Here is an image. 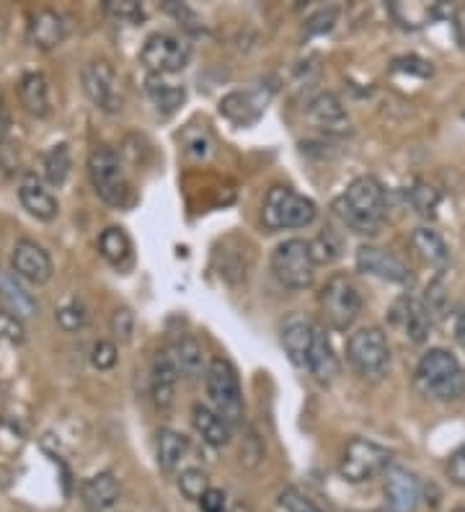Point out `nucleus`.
<instances>
[{
	"mask_svg": "<svg viewBox=\"0 0 465 512\" xmlns=\"http://www.w3.org/2000/svg\"><path fill=\"white\" fill-rule=\"evenodd\" d=\"M334 210L344 225L354 233L375 236L385 220V189L375 176H357L341 197L334 200Z\"/></svg>",
	"mask_w": 465,
	"mask_h": 512,
	"instance_id": "f257e3e1",
	"label": "nucleus"
},
{
	"mask_svg": "<svg viewBox=\"0 0 465 512\" xmlns=\"http://www.w3.org/2000/svg\"><path fill=\"white\" fill-rule=\"evenodd\" d=\"M416 386L434 401H458L465 396V370L447 350H429L416 365Z\"/></svg>",
	"mask_w": 465,
	"mask_h": 512,
	"instance_id": "f03ea898",
	"label": "nucleus"
},
{
	"mask_svg": "<svg viewBox=\"0 0 465 512\" xmlns=\"http://www.w3.org/2000/svg\"><path fill=\"white\" fill-rule=\"evenodd\" d=\"M205 391L212 409H215V412L220 414L228 425L236 427L243 419V391H241V381H238L236 368H233L230 360H225V357H215V360L207 365Z\"/></svg>",
	"mask_w": 465,
	"mask_h": 512,
	"instance_id": "7ed1b4c3",
	"label": "nucleus"
},
{
	"mask_svg": "<svg viewBox=\"0 0 465 512\" xmlns=\"http://www.w3.org/2000/svg\"><path fill=\"white\" fill-rule=\"evenodd\" d=\"M88 176L101 200L112 207H127L132 202V187L124 176L122 161L112 148H93L88 156Z\"/></svg>",
	"mask_w": 465,
	"mask_h": 512,
	"instance_id": "20e7f679",
	"label": "nucleus"
},
{
	"mask_svg": "<svg viewBox=\"0 0 465 512\" xmlns=\"http://www.w3.org/2000/svg\"><path fill=\"white\" fill-rule=\"evenodd\" d=\"M318 207L316 202L303 197V194L292 192L287 187L269 189L261 220L269 231H282V228H305L316 220Z\"/></svg>",
	"mask_w": 465,
	"mask_h": 512,
	"instance_id": "39448f33",
	"label": "nucleus"
},
{
	"mask_svg": "<svg viewBox=\"0 0 465 512\" xmlns=\"http://www.w3.org/2000/svg\"><path fill=\"white\" fill-rule=\"evenodd\" d=\"M272 272L285 288L305 290L316 280V262L310 256V246L303 238H287L274 249Z\"/></svg>",
	"mask_w": 465,
	"mask_h": 512,
	"instance_id": "423d86ee",
	"label": "nucleus"
},
{
	"mask_svg": "<svg viewBox=\"0 0 465 512\" xmlns=\"http://www.w3.org/2000/svg\"><path fill=\"white\" fill-rule=\"evenodd\" d=\"M347 360L362 378H380L391 363L388 337L378 326H365L347 339Z\"/></svg>",
	"mask_w": 465,
	"mask_h": 512,
	"instance_id": "0eeeda50",
	"label": "nucleus"
},
{
	"mask_svg": "<svg viewBox=\"0 0 465 512\" xmlns=\"http://www.w3.org/2000/svg\"><path fill=\"white\" fill-rule=\"evenodd\" d=\"M318 303H321V313L326 324L336 331H347L354 321L360 319L362 313L360 290L354 288L352 280H347L344 275L331 277L323 285L321 295H318Z\"/></svg>",
	"mask_w": 465,
	"mask_h": 512,
	"instance_id": "6e6552de",
	"label": "nucleus"
},
{
	"mask_svg": "<svg viewBox=\"0 0 465 512\" xmlns=\"http://www.w3.org/2000/svg\"><path fill=\"white\" fill-rule=\"evenodd\" d=\"M189 57H192V44L184 37L155 32L145 39L140 63L148 68L150 75H174L189 65Z\"/></svg>",
	"mask_w": 465,
	"mask_h": 512,
	"instance_id": "1a4fd4ad",
	"label": "nucleus"
},
{
	"mask_svg": "<svg viewBox=\"0 0 465 512\" xmlns=\"http://www.w3.org/2000/svg\"><path fill=\"white\" fill-rule=\"evenodd\" d=\"M391 469V453L365 438H352L339 463V474L352 484H362Z\"/></svg>",
	"mask_w": 465,
	"mask_h": 512,
	"instance_id": "9d476101",
	"label": "nucleus"
},
{
	"mask_svg": "<svg viewBox=\"0 0 465 512\" xmlns=\"http://www.w3.org/2000/svg\"><path fill=\"white\" fill-rule=\"evenodd\" d=\"M83 91L91 99V104L96 109L106 114H117L122 112V91H119L117 73L106 60H91V63L83 65L81 73Z\"/></svg>",
	"mask_w": 465,
	"mask_h": 512,
	"instance_id": "9b49d317",
	"label": "nucleus"
},
{
	"mask_svg": "<svg viewBox=\"0 0 465 512\" xmlns=\"http://www.w3.org/2000/svg\"><path fill=\"white\" fill-rule=\"evenodd\" d=\"M11 267L13 275L31 282V285H44V282H50L52 272H55L50 254H47L37 241H31V238L16 241L11 254Z\"/></svg>",
	"mask_w": 465,
	"mask_h": 512,
	"instance_id": "f8f14e48",
	"label": "nucleus"
},
{
	"mask_svg": "<svg viewBox=\"0 0 465 512\" xmlns=\"http://www.w3.org/2000/svg\"><path fill=\"white\" fill-rule=\"evenodd\" d=\"M357 269L365 275L396 282V285H409L411 282L409 264L393 251L380 249V246H360L357 249Z\"/></svg>",
	"mask_w": 465,
	"mask_h": 512,
	"instance_id": "ddd939ff",
	"label": "nucleus"
},
{
	"mask_svg": "<svg viewBox=\"0 0 465 512\" xmlns=\"http://www.w3.org/2000/svg\"><path fill=\"white\" fill-rule=\"evenodd\" d=\"M422 500V487L411 471L391 466L385 471V510L388 512H416Z\"/></svg>",
	"mask_w": 465,
	"mask_h": 512,
	"instance_id": "4468645a",
	"label": "nucleus"
},
{
	"mask_svg": "<svg viewBox=\"0 0 465 512\" xmlns=\"http://www.w3.org/2000/svg\"><path fill=\"white\" fill-rule=\"evenodd\" d=\"M269 96L264 94V88H251V91H236V94L225 96L220 101V112L230 119V122H236L238 127H248L259 122V117L264 114L269 104Z\"/></svg>",
	"mask_w": 465,
	"mask_h": 512,
	"instance_id": "2eb2a0df",
	"label": "nucleus"
},
{
	"mask_svg": "<svg viewBox=\"0 0 465 512\" xmlns=\"http://www.w3.org/2000/svg\"><path fill=\"white\" fill-rule=\"evenodd\" d=\"M391 319L393 324L401 326L403 334L411 339V342H424V339L429 337V331H432L434 326V319L432 313L427 311V306H424V300H416V298H401L393 306L391 311Z\"/></svg>",
	"mask_w": 465,
	"mask_h": 512,
	"instance_id": "dca6fc26",
	"label": "nucleus"
},
{
	"mask_svg": "<svg viewBox=\"0 0 465 512\" xmlns=\"http://www.w3.org/2000/svg\"><path fill=\"white\" fill-rule=\"evenodd\" d=\"M65 37H68V24L62 19V13L52 11V8H42V11L31 16L29 39L37 50H55L65 42Z\"/></svg>",
	"mask_w": 465,
	"mask_h": 512,
	"instance_id": "f3484780",
	"label": "nucleus"
},
{
	"mask_svg": "<svg viewBox=\"0 0 465 512\" xmlns=\"http://www.w3.org/2000/svg\"><path fill=\"white\" fill-rule=\"evenodd\" d=\"M179 368L168 350H161L153 360V401L161 412H168L176 401V386H179Z\"/></svg>",
	"mask_w": 465,
	"mask_h": 512,
	"instance_id": "a211bd4d",
	"label": "nucleus"
},
{
	"mask_svg": "<svg viewBox=\"0 0 465 512\" xmlns=\"http://www.w3.org/2000/svg\"><path fill=\"white\" fill-rule=\"evenodd\" d=\"M19 200H21V205H24L26 213L31 215V218L44 220V223L55 220L57 213H60V205H57L55 194L44 187V184L39 182L34 174H29L24 182H21Z\"/></svg>",
	"mask_w": 465,
	"mask_h": 512,
	"instance_id": "6ab92c4d",
	"label": "nucleus"
},
{
	"mask_svg": "<svg viewBox=\"0 0 465 512\" xmlns=\"http://www.w3.org/2000/svg\"><path fill=\"white\" fill-rule=\"evenodd\" d=\"M81 502L88 512H106L119 502V481L109 471L91 476L81 484Z\"/></svg>",
	"mask_w": 465,
	"mask_h": 512,
	"instance_id": "aec40b11",
	"label": "nucleus"
},
{
	"mask_svg": "<svg viewBox=\"0 0 465 512\" xmlns=\"http://www.w3.org/2000/svg\"><path fill=\"white\" fill-rule=\"evenodd\" d=\"M313 334H316V324L292 316L285 326H282V347H285L287 357L292 365L298 368H308V355L313 347Z\"/></svg>",
	"mask_w": 465,
	"mask_h": 512,
	"instance_id": "412c9836",
	"label": "nucleus"
},
{
	"mask_svg": "<svg viewBox=\"0 0 465 512\" xmlns=\"http://www.w3.org/2000/svg\"><path fill=\"white\" fill-rule=\"evenodd\" d=\"M166 350H168V355L174 357V363H176V368H179V373L184 375V378H189V381H197L199 375L207 373L202 344H199L194 337H189V334H181V337H176L174 342L168 344Z\"/></svg>",
	"mask_w": 465,
	"mask_h": 512,
	"instance_id": "4be33fe9",
	"label": "nucleus"
},
{
	"mask_svg": "<svg viewBox=\"0 0 465 512\" xmlns=\"http://www.w3.org/2000/svg\"><path fill=\"white\" fill-rule=\"evenodd\" d=\"M194 430L199 432V438L205 440L212 448H225L233 440V425H228L212 406L197 404L192 409Z\"/></svg>",
	"mask_w": 465,
	"mask_h": 512,
	"instance_id": "5701e85b",
	"label": "nucleus"
},
{
	"mask_svg": "<svg viewBox=\"0 0 465 512\" xmlns=\"http://www.w3.org/2000/svg\"><path fill=\"white\" fill-rule=\"evenodd\" d=\"M310 122L326 132H347L349 114L334 94H318L308 107Z\"/></svg>",
	"mask_w": 465,
	"mask_h": 512,
	"instance_id": "b1692460",
	"label": "nucleus"
},
{
	"mask_svg": "<svg viewBox=\"0 0 465 512\" xmlns=\"http://www.w3.org/2000/svg\"><path fill=\"white\" fill-rule=\"evenodd\" d=\"M308 370L313 373L318 383H326L329 386L339 375V360L334 355V347H331L329 337L321 326H316V334H313V347H310L308 355Z\"/></svg>",
	"mask_w": 465,
	"mask_h": 512,
	"instance_id": "393cba45",
	"label": "nucleus"
},
{
	"mask_svg": "<svg viewBox=\"0 0 465 512\" xmlns=\"http://www.w3.org/2000/svg\"><path fill=\"white\" fill-rule=\"evenodd\" d=\"M19 99L26 112L34 117H47L52 112L50 83L42 73H26L19 83Z\"/></svg>",
	"mask_w": 465,
	"mask_h": 512,
	"instance_id": "a878e982",
	"label": "nucleus"
},
{
	"mask_svg": "<svg viewBox=\"0 0 465 512\" xmlns=\"http://www.w3.org/2000/svg\"><path fill=\"white\" fill-rule=\"evenodd\" d=\"M0 298H3V306L19 319H29L37 313V300L26 293L24 285H19L13 272H0Z\"/></svg>",
	"mask_w": 465,
	"mask_h": 512,
	"instance_id": "bb28decb",
	"label": "nucleus"
},
{
	"mask_svg": "<svg viewBox=\"0 0 465 512\" xmlns=\"http://www.w3.org/2000/svg\"><path fill=\"white\" fill-rule=\"evenodd\" d=\"M145 88H148V96L153 99V104L163 112H176V109L184 104L186 91L179 83L168 81V75H150L145 81Z\"/></svg>",
	"mask_w": 465,
	"mask_h": 512,
	"instance_id": "cd10ccee",
	"label": "nucleus"
},
{
	"mask_svg": "<svg viewBox=\"0 0 465 512\" xmlns=\"http://www.w3.org/2000/svg\"><path fill=\"white\" fill-rule=\"evenodd\" d=\"M99 254L112 267H124L132 259V241L127 231L119 228V225H109L99 236Z\"/></svg>",
	"mask_w": 465,
	"mask_h": 512,
	"instance_id": "c85d7f7f",
	"label": "nucleus"
},
{
	"mask_svg": "<svg viewBox=\"0 0 465 512\" xmlns=\"http://www.w3.org/2000/svg\"><path fill=\"white\" fill-rule=\"evenodd\" d=\"M186 450H189V440L176 430H161L158 432V466L166 474L179 469V463L184 461Z\"/></svg>",
	"mask_w": 465,
	"mask_h": 512,
	"instance_id": "c756f323",
	"label": "nucleus"
},
{
	"mask_svg": "<svg viewBox=\"0 0 465 512\" xmlns=\"http://www.w3.org/2000/svg\"><path fill=\"white\" fill-rule=\"evenodd\" d=\"M411 241H414V249L422 254L424 262L434 264V267H445L447 259H450V249H447L440 233L432 231V228H416Z\"/></svg>",
	"mask_w": 465,
	"mask_h": 512,
	"instance_id": "7c9ffc66",
	"label": "nucleus"
},
{
	"mask_svg": "<svg viewBox=\"0 0 465 512\" xmlns=\"http://www.w3.org/2000/svg\"><path fill=\"white\" fill-rule=\"evenodd\" d=\"M73 169V161H70V150L68 145H52L47 153H44V176L52 187H62L68 182V174Z\"/></svg>",
	"mask_w": 465,
	"mask_h": 512,
	"instance_id": "2f4dec72",
	"label": "nucleus"
},
{
	"mask_svg": "<svg viewBox=\"0 0 465 512\" xmlns=\"http://www.w3.org/2000/svg\"><path fill=\"white\" fill-rule=\"evenodd\" d=\"M409 202L419 215H424V218H434L437 205H440V194H437V189L434 187H429V184L416 182L414 187L409 189Z\"/></svg>",
	"mask_w": 465,
	"mask_h": 512,
	"instance_id": "473e14b6",
	"label": "nucleus"
},
{
	"mask_svg": "<svg viewBox=\"0 0 465 512\" xmlns=\"http://www.w3.org/2000/svg\"><path fill=\"white\" fill-rule=\"evenodd\" d=\"M179 489H181V494H184L186 500L199 502L207 492H210L212 487H210V479H207L205 471H202V469H186L184 474L179 476Z\"/></svg>",
	"mask_w": 465,
	"mask_h": 512,
	"instance_id": "72a5a7b5",
	"label": "nucleus"
},
{
	"mask_svg": "<svg viewBox=\"0 0 465 512\" xmlns=\"http://www.w3.org/2000/svg\"><path fill=\"white\" fill-rule=\"evenodd\" d=\"M55 319H57V326H60L62 331H81L83 326L88 324V311L83 303H78V300H70V303H65L62 308H57Z\"/></svg>",
	"mask_w": 465,
	"mask_h": 512,
	"instance_id": "f704fd0d",
	"label": "nucleus"
},
{
	"mask_svg": "<svg viewBox=\"0 0 465 512\" xmlns=\"http://www.w3.org/2000/svg\"><path fill=\"white\" fill-rule=\"evenodd\" d=\"M104 11L112 16L114 21H122V24H137L143 21V6L135 3V0H106Z\"/></svg>",
	"mask_w": 465,
	"mask_h": 512,
	"instance_id": "c9c22d12",
	"label": "nucleus"
},
{
	"mask_svg": "<svg viewBox=\"0 0 465 512\" xmlns=\"http://www.w3.org/2000/svg\"><path fill=\"white\" fill-rule=\"evenodd\" d=\"M308 246L310 256H313V262L316 264H329L339 256V241H336L329 231L321 233V236L313 238V241H308Z\"/></svg>",
	"mask_w": 465,
	"mask_h": 512,
	"instance_id": "e433bc0d",
	"label": "nucleus"
},
{
	"mask_svg": "<svg viewBox=\"0 0 465 512\" xmlns=\"http://www.w3.org/2000/svg\"><path fill=\"white\" fill-rule=\"evenodd\" d=\"M24 339H26V331L19 316H13L8 308H3V311H0V342L21 344Z\"/></svg>",
	"mask_w": 465,
	"mask_h": 512,
	"instance_id": "4c0bfd02",
	"label": "nucleus"
},
{
	"mask_svg": "<svg viewBox=\"0 0 465 512\" xmlns=\"http://www.w3.org/2000/svg\"><path fill=\"white\" fill-rule=\"evenodd\" d=\"M109 326H112L114 339L122 344H127L132 339V334H135V313H132L130 308H117V311L112 313V321H109Z\"/></svg>",
	"mask_w": 465,
	"mask_h": 512,
	"instance_id": "58836bf2",
	"label": "nucleus"
},
{
	"mask_svg": "<svg viewBox=\"0 0 465 512\" xmlns=\"http://www.w3.org/2000/svg\"><path fill=\"white\" fill-rule=\"evenodd\" d=\"M119 360V350L117 344L114 342H106V339H101V342L93 344L91 350V365L96 370H112L114 365H117Z\"/></svg>",
	"mask_w": 465,
	"mask_h": 512,
	"instance_id": "ea45409f",
	"label": "nucleus"
},
{
	"mask_svg": "<svg viewBox=\"0 0 465 512\" xmlns=\"http://www.w3.org/2000/svg\"><path fill=\"white\" fill-rule=\"evenodd\" d=\"M279 505L285 507L287 512H321V507H318L316 502L292 487L282 489V494H279Z\"/></svg>",
	"mask_w": 465,
	"mask_h": 512,
	"instance_id": "a19ab883",
	"label": "nucleus"
},
{
	"mask_svg": "<svg viewBox=\"0 0 465 512\" xmlns=\"http://www.w3.org/2000/svg\"><path fill=\"white\" fill-rule=\"evenodd\" d=\"M424 306H427V311L432 313L434 321L445 316L447 293H445V285H442V280H434L432 285H429L427 295H424Z\"/></svg>",
	"mask_w": 465,
	"mask_h": 512,
	"instance_id": "79ce46f5",
	"label": "nucleus"
},
{
	"mask_svg": "<svg viewBox=\"0 0 465 512\" xmlns=\"http://www.w3.org/2000/svg\"><path fill=\"white\" fill-rule=\"evenodd\" d=\"M447 476H450L453 484L465 487V445L460 450H455L450 461H447Z\"/></svg>",
	"mask_w": 465,
	"mask_h": 512,
	"instance_id": "37998d69",
	"label": "nucleus"
},
{
	"mask_svg": "<svg viewBox=\"0 0 465 512\" xmlns=\"http://www.w3.org/2000/svg\"><path fill=\"white\" fill-rule=\"evenodd\" d=\"M199 507L205 512H225L228 510V497H225L223 489H210V492L199 500Z\"/></svg>",
	"mask_w": 465,
	"mask_h": 512,
	"instance_id": "c03bdc74",
	"label": "nucleus"
},
{
	"mask_svg": "<svg viewBox=\"0 0 465 512\" xmlns=\"http://www.w3.org/2000/svg\"><path fill=\"white\" fill-rule=\"evenodd\" d=\"M334 21H336L334 8H329V11H321L318 16H313V19H310L308 32H329L331 26H334Z\"/></svg>",
	"mask_w": 465,
	"mask_h": 512,
	"instance_id": "a18cd8bd",
	"label": "nucleus"
},
{
	"mask_svg": "<svg viewBox=\"0 0 465 512\" xmlns=\"http://www.w3.org/2000/svg\"><path fill=\"white\" fill-rule=\"evenodd\" d=\"M455 339H458L460 347L465 350V308L460 313H455Z\"/></svg>",
	"mask_w": 465,
	"mask_h": 512,
	"instance_id": "49530a36",
	"label": "nucleus"
},
{
	"mask_svg": "<svg viewBox=\"0 0 465 512\" xmlns=\"http://www.w3.org/2000/svg\"><path fill=\"white\" fill-rule=\"evenodd\" d=\"M230 512H254L248 505H233L230 507Z\"/></svg>",
	"mask_w": 465,
	"mask_h": 512,
	"instance_id": "de8ad7c7",
	"label": "nucleus"
},
{
	"mask_svg": "<svg viewBox=\"0 0 465 512\" xmlns=\"http://www.w3.org/2000/svg\"><path fill=\"white\" fill-rule=\"evenodd\" d=\"M453 512H465V507H455V510Z\"/></svg>",
	"mask_w": 465,
	"mask_h": 512,
	"instance_id": "09e8293b",
	"label": "nucleus"
},
{
	"mask_svg": "<svg viewBox=\"0 0 465 512\" xmlns=\"http://www.w3.org/2000/svg\"><path fill=\"white\" fill-rule=\"evenodd\" d=\"M3 308H6V306H3V298H0V311H3Z\"/></svg>",
	"mask_w": 465,
	"mask_h": 512,
	"instance_id": "8fccbe9b",
	"label": "nucleus"
},
{
	"mask_svg": "<svg viewBox=\"0 0 465 512\" xmlns=\"http://www.w3.org/2000/svg\"><path fill=\"white\" fill-rule=\"evenodd\" d=\"M378 512H388V510H378Z\"/></svg>",
	"mask_w": 465,
	"mask_h": 512,
	"instance_id": "3c124183",
	"label": "nucleus"
},
{
	"mask_svg": "<svg viewBox=\"0 0 465 512\" xmlns=\"http://www.w3.org/2000/svg\"><path fill=\"white\" fill-rule=\"evenodd\" d=\"M463 119H465V112H463Z\"/></svg>",
	"mask_w": 465,
	"mask_h": 512,
	"instance_id": "603ef678",
	"label": "nucleus"
}]
</instances>
